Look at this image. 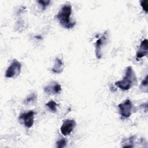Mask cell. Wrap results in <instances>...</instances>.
Instances as JSON below:
<instances>
[{"label":"cell","instance_id":"cell-1","mask_svg":"<svg viewBox=\"0 0 148 148\" xmlns=\"http://www.w3.org/2000/svg\"><path fill=\"white\" fill-rule=\"evenodd\" d=\"M71 5L70 4H64L56 14V18L62 27L66 29H71L76 24V23L71 20Z\"/></svg>","mask_w":148,"mask_h":148},{"label":"cell","instance_id":"cell-2","mask_svg":"<svg viewBox=\"0 0 148 148\" xmlns=\"http://www.w3.org/2000/svg\"><path fill=\"white\" fill-rule=\"evenodd\" d=\"M138 83L136 74L131 66L126 68L124 76L122 80L115 83V86L123 91H127L136 86Z\"/></svg>","mask_w":148,"mask_h":148},{"label":"cell","instance_id":"cell-3","mask_svg":"<svg viewBox=\"0 0 148 148\" xmlns=\"http://www.w3.org/2000/svg\"><path fill=\"white\" fill-rule=\"evenodd\" d=\"M119 111L122 118L127 119L131 116L134 112V105L129 99L125 100L118 105Z\"/></svg>","mask_w":148,"mask_h":148},{"label":"cell","instance_id":"cell-4","mask_svg":"<svg viewBox=\"0 0 148 148\" xmlns=\"http://www.w3.org/2000/svg\"><path fill=\"white\" fill-rule=\"evenodd\" d=\"M21 69V63L16 59L13 60L5 72V77L6 78H14L19 75Z\"/></svg>","mask_w":148,"mask_h":148},{"label":"cell","instance_id":"cell-5","mask_svg":"<svg viewBox=\"0 0 148 148\" xmlns=\"http://www.w3.org/2000/svg\"><path fill=\"white\" fill-rule=\"evenodd\" d=\"M35 114V112L33 110L22 113L20 114L18 120L25 127L30 128L34 125Z\"/></svg>","mask_w":148,"mask_h":148},{"label":"cell","instance_id":"cell-6","mask_svg":"<svg viewBox=\"0 0 148 148\" xmlns=\"http://www.w3.org/2000/svg\"><path fill=\"white\" fill-rule=\"evenodd\" d=\"M76 123L73 119H66L64 121L61 126L60 131L61 134L64 136H67L71 134L73 129L76 127Z\"/></svg>","mask_w":148,"mask_h":148},{"label":"cell","instance_id":"cell-7","mask_svg":"<svg viewBox=\"0 0 148 148\" xmlns=\"http://www.w3.org/2000/svg\"><path fill=\"white\" fill-rule=\"evenodd\" d=\"M108 39V32L105 31L103 35L97 40L95 43V56L97 59H100L102 56L101 47L103 46L107 41Z\"/></svg>","mask_w":148,"mask_h":148},{"label":"cell","instance_id":"cell-8","mask_svg":"<svg viewBox=\"0 0 148 148\" xmlns=\"http://www.w3.org/2000/svg\"><path fill=\"white\" fill-rule=\"evenodd\" d=\"M44 91L50 95H54L60 93L61 91V85L56 81L51 82L50 84L43 88Z\"/></svg>","mask_w":148,"mask_h":148},{"label":"cell","instance_id":"cell-9","mask_svg":"<svg viewBox=\"0 0 148 148\" xmlns=\"http://www.w3.org/2000/svg\"><path fill=\"white\" fill-rule=\"evenodd\" d=\"M147 55V39L143 40L139 47V49L136 54V58L137 60L140 59L142 57Z\"/></svg>","mask_w":148,"mask_h":148},{"label":"cell","instance_id":"cell-10","mask_svg":"<svg viewBox=\"0 0 148 148\" xmlns=\"http://www.w3.org/2000/svg\"><path fill=\"white\" fill-rule=\"evenodd\" d=\"M64 62L62 60L59 58H56L54 60V64L51 68V71L54 73H60L64 69Z\"/></svg>","mask_w":148,"mask_h":148},{"label":"cell","instance_id":"cell-11","mask_svg":"<svg viewBox=\"0 0 148 148\" xmlns=\"http://www.w3.org/2000/svg\"><path fill=\"white\" fill-rule=\"evenodd\" d=\"M136 139L135 135H132L128 138L124 139L121 142L122 147H132L134 146V144Z\"/></svg>","mask_w":148,"mask_h":148},{"label":"cell","instance_id":"cell-12","mask_svg":"<svg viewBox=\"0 0 148 148\" xmlns=\"http://www.w3.org/2000/svg\"><path fill=\"white\" fill-rule=\"evenodd\" d=\"M36 99H37L36 94L32 93L25 99V100L24 101V103L25 105H31L35 102Z\"/></svg>","mask_w":148,"mask_h":148},{"label":"cell","instance_id":"cell-13","mask_svg":"<svg viewBox=\"0 0 148 148\" xmlns=\"http://www.w3.org/2000/svg\"><path fill=\"white\" fill-rule=\"evenodd\" d=\"M46 106L48 108V109L51 112L56 113L57 112L58 105H57V103L55 101H54L53 100H50L47 103H46Z\"/></svg>","mask_w":148,"mask_h":148},{"label":"cell","instance_id":"cell-14","mask_svg":"<svg viewBox=\"0 0 148 148\" xmlns=\"http://www.w3.org/2000/svg\"><path fill=\"white\" fill-rule=\"evenodd\" d=\"M38 3L43 10H45L47 6L49 5L50 1L49 0H39L38 1Z\"/></svg>","mask_w":148,"mask_h":148},{"label":"cell","instance_id":"cell-15","mask_svg":"<svg viewBox=\"0 0 148 148\" xmlns=\"http://www.w3.org/2000/svg\"><path fill=\"white\" fill-rule=\"evenodd\" d=\"M56 146L57 148H62L66 146V140L64 138H62L56 142Z\"/></svg>","mask_w":148,"mask_h":148},{"label":"cell","instance_id":"cell-16","mask_svg":"<svg viewBox=\"0 0 148 148\" xmlns=\"http://www.w3.org/2000/svg\"><path fill=\"white\" fill-rule=\"evenodd\" d=\"M140 6H142V9L146 13H147V11H148V1L147 0L140 1Z\"/></svg>","mask_w":148,"mask_h":148},{"label":"cell","instance_id":"cell-17","mask_svg":"<svg viewBox=\"0 0 148 148\" xmlns=\"http://www.w3.org/2000/svg\"><path fill=\"white\" fill-rule=\"evenodd\" d=\"M141 87L143 88V91L144 89H145V92H147V76L145 77V78L143 79V80L141 83L140 85Z\"/></svg>","mask_w":148,"mask_h":148}]
</instances>
